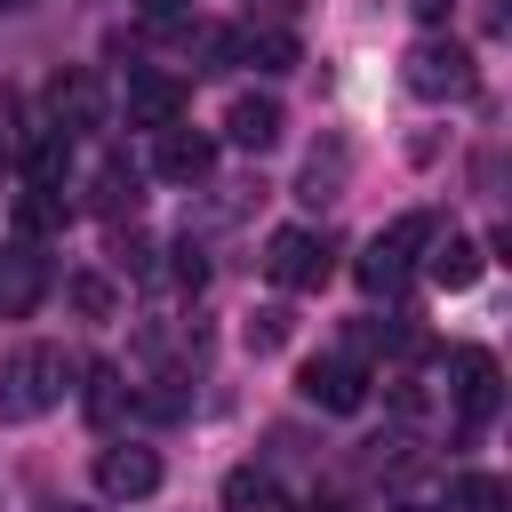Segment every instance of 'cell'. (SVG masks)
<instances>
[{"label":"cell","instance_id":"1","mask_svg":"<svg viewBox=\"0 0 512 512\" xmlns=\"http://www.w3.org/2000/svg\"><path fill=\"white\" fill-rule=\"evenodd\" d=\"M72 392V360H64V344H16L8 360H0V416H48L56 400Z\"/></svg>","mask_w":512,"mask_h":512},{"label":"cell","instance_id":"2","mask_svg":"<svg viewBox=\"0 0 512 512\" xmlns=\"http://www.w3.org/2000/svg\"><path fill=\"white\" fill-rule=\"evenodd\" d=\"M400 80H408V96H424V104H456V96H472V48L464 40H416L408 56H400Z\"/></svg>","mask_w":512,"mask_h":512},{"label":"cell","instance_id":"3","mask_svg":"<svg viewBox=\"0 0 512 512\" xmlns=\"http://www.w3.org/2000/svg\"><path fill=\"white\" fill-rule=\"evenodd\" d=\"M264 272H272V288L304 296V288H320V280L336 272V240L312 232V224H280V232L264 240Z\"/></svg>","mask_w":512,"mask_h":512},{"label":"cell","instance_id":"4","mask_svg":"<svg viewBox=\"0 0 512 512\" xmlns=\"http://www.w3.org/2000/svg\"><path fill=\"white\" fill-rule=\"evenodd\" d=\"M424 240H432V216H392V224L360 248V264H352V272H360V288H368V296H392V288L408 280V264H416V248H424Z\"/></svg>","mask_w":512,"mask_h":512},{"label":"cell","instance_id":"5","mask_svg":"<svg viewBox=\"0 0 512 512\" xmlns=\"http://www.w3.org/2000/svg\"><path fill=\"white\" fill-rule=\"evenodd\" d=\"M104 112H112V96H104V80H96L88 64H64V72L48 80V128H56V136H96Z\"/></svg>","mask_w":512,"mask_h":512},{"label":"cell","instance_id":"6","mask_svg":"<svg viewBox=\"0 0 512 512\" xmlns=\"http://www.w3.org/2000/svg\"><path fill=\"white\" fill-rule=\"evenodd\" d=\"M448 400H456L464 424H496V408H504V368H496V352H480V344L448 352Z\"/></svg>","mask_w":512,"mask_h":512},{"label":"cell","instance_id":"7","mask_svg":"<svg viewBox=\"0 0 512 512\" xmlns=\"http://www.w3.org/2000/svg\"><path fill=\"white\" fill-rule=\"evenodd\" d=\"M296 392H304L312 408H328V416H352V408L368 400V368H360V360H344V352H320V360H304Z\"/></svg>","mask_w":512,"mask_h":512},{"label":"cell","instance_id":"8","mask_svg":"<svg viewBox=\"0 0 512 512\" xmlns=\"http://www.w3.org/2000/svg\"><path fill=\"white\" fill-rule=\"evenodd\" d=\"M48 296V256L32 240H0V320H24Z\"/></svg>","mask_w":512,"mask_h":512},{"label":"cell","instance_id":"9","mask_svg":"<svg viewBox=\"0 0 512 512\" xmlns=\"http://www.w3.org/2000/svg\"><path fill=\"white\" fill-rule=\"evenodd\" d=\"M160 144H152V168L168 176V184H200L208 168H216V136L208 128H184V120H168V128H152Z\"/></svg>","mask_w":512,"mask_h":512},{"label":"cell","instance_id":"10","mask_svg":"<svg viewBox=\"0 0 512 512\" xmlns=\"http://www.w3.org/2000/svg\"><path fill=\"white\" fill-rule=\"evenodd\" d=\"M280 128H288L280 96H232L224 104V144H240V152H272Z\"/></svg>","mask_w":512,"mask_h":512},{"label":"cell","instance_id":"11","mask_svg":"<svg viewBox=\"0 0 512 512\" xmlns=\"http://www.w3.org/2000/svg\"><path fill=\"white\" fill-rule=\"evenodd\" d=\"M96 488H104L112 504H136V496L160 488V456H152V448H104V456H96Z\"/></svg>","mask_w":512,"mask_h":512},{"label":"cell","instance_id":"12","mask_svg":"<svg viewBox=\"0 0 512 512\" xmlns=\"http://www.w3.org/2000/svg\"><path fill=\"white\" fill-rule=\"evenodd\" d=\"M184 120V80L176 72H128V128H168Z\"/></svg>","mask_w":512,"mask_h":512},{"label":"cell","instance_id":"13","mask_svg":"<svg viewBox=\"0 0 512 512\" xmlns=\"http://www.w3.org/2000/svg\"><path fill=\"white\" fill-rule=\"evenodd\" d=\"M432 256H424V272H432V288H472L480 280V240H464V232H448V240H424Z\"/></svg>","mask_w":512,"mask_h":512},{"label":"cell","instance_id":"14","mask_svg":"<svg viewBox=\"0 0 512 512\" xmlns=\"http://www.w3.org/2000/svg\"><path fill=\"white\" fill-rule=\"evenodd\" d=\"M64 216H72L64 184H24V192H16V232H24V240H48V232H64Z\"/></svg>","mask_w":512,"mask_h":512},{"label":"cell","instance_id":"15","mask_svg":"<svg viewBox=\"0 0 512 512\" xmlns=\"http://www.w3.org/2000/svg\"><path fill=\"white\" fill-rule=\"evenodd\" d=\"M224 512H296V504H288V488L272 472L240 464V472H224Z\"/></svg>","mask_w":512,"mask_h":512},{"label":"cell","instance_id":"16","mask_svg":"<svg viewBox=\"0 0 512 512\" xmlns=\"http://www.w3.org/2000/svg\"><path fill=\"white\" fill-rule=\"evenodd\" d=\"M344 168H352V152H344V144L328 136V144H320V152L304 160V184H296V200H312V208H328V200L344 192Z\"/></svg>","mask_w":512,"mask_h":512},{"label":"cell","instance_id":"17","mask_svg":"<svg viewBox=\"0 0 512 512\" xmlns=\"http://www.w3.org/2000/svg\"><path fill=\"white\" fill-rule=\"evenodd\" d=\"M64 176H72V136H56V128L32 136L24 144V184H64Z\"/></svg>","mask_w":512,"mask_h":512},{"label":"cell","instance_id":"18","mask_svg":"<svg viewBox=\"0 0 512 512\" xmlns=\"http://www.w3.org/2000/svg\"><path fill=\"white\" fill-rule=\"evenodd\" d=\"M136 200H144V192H136V168H128V160H104V168H96V216L120 224V216H136Z\"/></svg>","mask_w":512,"mask_h":512},{"label":"cell","instance_id":"19","mask_svg":"<svg viewBox=\"0 0 512 512\" xmlns=\"http://www.w3.org/2000/svg\"><path fill=\"white\" fill-rule=\"evenodd\" d=\"M64 304H72L80 320H120V288H112L104 272H72V280H64Z\"/></svg>","mask_w":512,"mask_h":512},{"label":"cell","instance_id":"20","mask_svg":"<svg viewBox=\"0 0 512 512\" xmlns=\"http://www.w3.org/2000/svg\"><path fill=\"white\" fill-rule=\"evenodd\" d=\"M80 408H88V424H120V416H128V376H120V368H88Z\"/></svg>","mask_w":512,"mask_h":512},{"label":"cell","instance_id":"21","mask_svg":"<svg viewBox=\"0 0 512 512\" xmlns=\"http://www.w3.org/2000/svg\"><path fill=\"white\" fill-rule=\"evenodd\" d=\"M448 512H512V488H504L496 472H456Z\"/></svg>","mask_w":512,"mask_h":512},{"label":"cell","instance_id":"22","mask_svg":"<svg viewBox=\"0 0 512 512\" xmlns=\"http://www.w3.org/2000/svg\"><path fill=\"white\" fill-rule=\"evenodd\" d=\"M144 32H184V40H200V16H192L184 0H144Z\"/></svg>","mask_w":512,"mask_h":512},{"label":"cell","instance_id":"23","mask_svg":"<svg viewBox=\"0 0 512 512\" xmlns=\"http://www.w3.org/2000/svg\"><path fill=\"white\" fill-rule=\"evenodd\" d=\"M280 344H288V312H280V304L248 312V352H280Z\"/></svg>","mask_w":512,"mask_h":512},{"label":"cell","instance_id":"24","mask_svg":"<svg viewBox=\"0 0 512 512\" xmlns=\"http://www.w3.org/2000/svg\"><path fill=\"white\" fill-rule=\"evenodd\" d=\"M168 280H176V288H200V280H208V256H200L192 240H176V248H168Z\"/></svg>","mask_w":512,"mask_h":512},{"label":"cell","instance_id":"25","mask_svg":"<svg viewBox=\"0 0 512 512\" xmlns=\"http://www.w3.org/2000/svg\"><path fill=\"white\" fill-rule=\"evenodd\" d=\"M384 400H392L400 416H424V384H416V376H384Z\"/></svg>","mask_w":512,"mask_h":512},{"label":"cell","instance_id":"26","mask_svg":"<svg viewBox=\"0 0 512 512\" xmlns=\"http://www.w3.org/2000/svg\"><path fill=\"white\" fill-rule=\"evenodd\" d=\"M304 0H248V24H288Z\"/></svg>","mask_w":512,"mask_h":512},{"label":"cell","instance_id":"27","mask_svg":"<svg viewBox=\"0 0 512 512\" xmlns=\"http://www.w3.org/2000/svg\"><path fill=\"white\" fill-rule=\"evenodd\" d=\"M112 256H120V272H152V240H120Z\"/></svg>","mask_w":512,"mask_h":512},{"label":"cell","instance_id":"28","mask_svg":"<svg viewBox=\"0 0 512 512\" xmlns=\"http://www.w3.org/2000/svg\"><path fill=\"white\" fill-rule=\"evenodd\" d=\"M408 8H416L424 24H440V16H448V0H408Z\"/></svg>","mask_w":512,"mask_h":512},{"label":"cell","instance_id":"29","mask_svg":"<svg viewBox=\"0 0 512 512\" xmlns=\"http://www.w3.org/2000/svg\"><path fill=\"white\" fill-rule=\"evenodd\" d=\"M384 512H440V504H416V496H400V504H384Z\"/></svg>","mask_w":512,"mask_h":512},{"label":"cell","instance_id":"30","mask_svg":"<svg viewBox=\"0 0 512 512\" xmlns=\"http://www.w3.org/2000/svg\"><path fill=\"white\" fill-rule=\"evenodd\" d=\"M64 512H88V504H64Z\"/></svg>","mask_w":512,"mask_h":512},{"label":"cell","instance_id":"31","mask_svg":"<svg viewBox=\"0 0 512 512\" xmlns=\"http://www.w3.org/2000/svg\"><path fill=\"white\" fill-rule=\"evenodd\" d=\"M0 8H16V0H0Z\"/></svg>","mask_w":512,"mask_h":512},{"label":"cell","instance_id":"32","mask_svg":"<svg viewBox=\"0 0 512 512\" xmlns=\"http://www.w3.org/2000/svg\"><path fill=\"white\" fill-rule=\"evenodd\" d=\"M0 168H8V152H0Z\"/></svg>","mask_w":512,"mask_h":512}]
</instances>
